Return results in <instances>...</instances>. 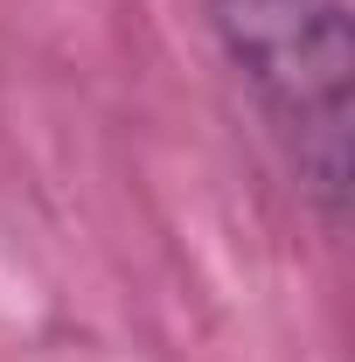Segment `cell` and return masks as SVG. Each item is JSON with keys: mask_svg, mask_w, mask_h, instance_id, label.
Segmentation results:
<instances>
[{"mask_svg": "<svg viewBox=\"0 0 355 362\" xmlns=\"http://www.w3.org/2000/svg\"><path fill=\"white\" fill-rule=\"evenodd\" d=\"M216 35L265 119L286 133L300 181L334 209L349 175V14L342 0H209Z\"/></svg>", "mask_w": 355, "mask_h": 362, "instance_id": "cell-1", "label": "cell"}]
</instances>
